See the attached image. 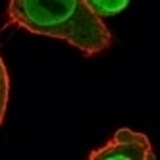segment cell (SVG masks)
<instances>
[{
  "instance_id": "cell-1",
  "label": "cell",
  "mask_w": 160,
  "mask_h": 160,
  "mask_svg": "<svg viewBox=\"0 0 160 160\" xmlns=\"http://www.w3.org/2000/svg\"><path fill=\"white\" fill-rule=\"evenodd\" d=\"M8 16L35 35L70 42L85 56L104 52L112 33L85 0H10Z\"/></svg>"
},
{
  "instance_id": "cell-2",
  "label": "cell",
  "mask_w": 160,
  "mask_h": 160,
  "mask_svg": "<svg viewBox=\"0 0 160 160\" xmlns=\"http://www.w3.org/2000/svg\"><path fill=\"white\" fill-rule=\"evenodd\" d=\"M89 158H129V160H154L151 141L145 133L122 128L104 145L91 152Z\"/></svg>"
},
{
  "instance_id": "cell-3",
  "label": "cell",
  "mask_w": 160,
  "mask_h": 160,
  "mask_svg": "<svg viewBox=\"0 0 160 160\" xmlns=\"http://www.w3.org/2000/svg\"><path fill=\"white\" fill-rule=\"evenodd\" d=\"M85 4L93 10L98 18H108L122 12L129 4V0H85Z\"/></svg>"
},
{
  "instance_id": "cell-4",
  "label": "cell",
  "mask_w": 160,
  "mask_h": 160,
  "mask_svg": "<svg viewBox=\"0 0 160 160\" xmlns=\"http://www.w3.org/2000/svg\"><path fill=\"white\" fill-rule=\"evenodd\" d=\"M8 98H10V75L2 56H0V125H2L8 110Z\"/></svg>"
}]
</instances>
